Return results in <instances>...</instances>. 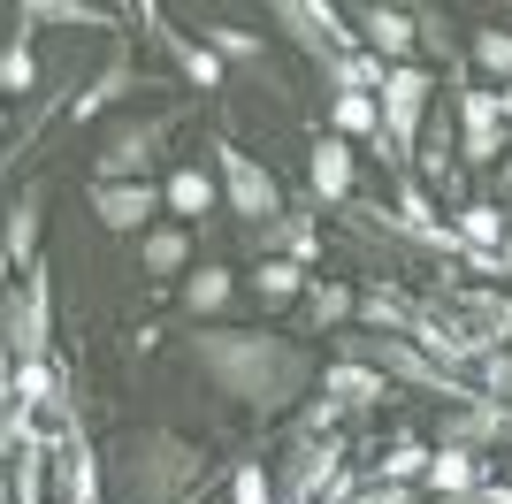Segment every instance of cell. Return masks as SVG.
Segmentation results:
<instances>
[{
	"label": "cell",
	"mask_w": 512,
	"mask_h": 504,
	"mask_svg": "<svg viewBox=\"0 0 512 504\" xmlns=\"http://www.w3.org/2000/svg\"><path fill=\"white\" fill-rule=\"evenodd\" d=\"M199 367L207 382H222L237 405H253V413H283V405L299 398L306 382L321 375L314 359L299 344H283V336H253V329H199Z\"/></svg>",
	"instance_id": "1"
},
{
	"label": "cell",
	"mask_w": 512,
	"mask_h": 504,
	"mask_svg": "<svg viewBox=\"0 0 512 504\" xmlns=\"http://www.w3.org/2000/svg\"><path fill=\"white\" fill-rule=\"evenodd\" d=\"M176 123H184V107H153V115H123V123L100 138L92 153V184H146V168L169 153Z\"/></svg>",
	"instance_id": "2"
},
{
	"label": "cell",
	"mask_w": 512,
	"mask_h": 504,
	"mask_svg": "<svg viewBox=\"0 0 512 504\" xmlns=\"http://www.w3.org/2000/svg\"><path fill=\"white\" fill-rule=\"evenodd\" d=\"M214 161H222V199H230V214L245 222V230H268L283 214V184H276V168L268 161H253L245 146H230V138H214Z\"/></svg>",
	"instance_id": "3"
},
{
	"label": "cell",
	"mask_w": 512,
	"mask_h": 504,
	"mask_svg": "<svg viewBox=\"0 0 512 504\" xmlns=\"http://www.w3.org/2000/svg\"><path fill=\"white\" fill-rule=\"evenodd\" d=\"M199 466H207V451H192L184 436H138V443H130V482H138L146 504H161V497L184 504Z\"/></svg>",
	"instance_id": "4"
},
{
	"label": "cell",
	"mask_w": 512,
	"mask_h": 504,
	"mask_svg": "<svg viewBox=\"0 0 512 504\" xmlns=\"http://www.w3.org/2000/svg\"><path fill=\"white\" fill-rule=\"evenodd\" d=\"M428 92H436V77H428L421 62H406V69H390L383 77V92H375V107H383V138H390V153H398V168L421 153V123H428Z\"/></svg>",
	"instance_id": "5"
},
{
	"label": "cell",
	"mask_w": 512,
	"mask_h": 504,
	"mask_svg": "<svg viewBox=\"0 0 512 504\" xmlns=\"http://www.w3.org/2000/svg\"><path fill=\"white\" fill-rule=\"evenodd\" d=\"M459 130H467V161H497L505 153V115H497V84H451Z\"/></svg>",
	"instance_id": "6"
},
{
	"label": "cell",
	"mask_w": 512,
	"mask_h": 504,
	"mask_svg": "<svg viewBox=\"0 0 512 504\" xmlns=\"http://www.w3.org/2000/svg\"><path fill=\"white\" fill-rule=\"evenodd\" d=\"M169 207V199H161V184H92V222H100V230H153V214Z\"/></svg>",
	"instance_id": "7"
},
{
	"label": "cell",
	"mask_w": 512,
	"mask_h": 504,
	"mask_svg": "<svg viewBox=\"0 0 512 504\" xmlns=\"http://www.w3.org/2000/svg\"><path fill=\"white\" fill-rule=\"evenodd\" d=\"M352 31H367V54L383 69H406L413 54H421V39H413V8H352Z\"/></svg>",
	"instance_id": "8"
},
{
	"label": "cell",
	"mask_w": 512,
	"mask_h": 504,
	"mask_svg": "<svg viewBox=\"0 0 512 504\" xmlns=\"http://www.w3.org/2000/svg\"><path fill=\"white\" fill-rule=\"evenodd\" d=\"M123 92H146V77H138V62H130V39H115V62H107L85 92H69V123L107 115V100H123Z\"/></svg>",
	"instance_id": "9"
},
{
	"label": "cell",
	"mask_w": 512,
	"mask_h": 504,
	"mask_svg": "<svg viewBox=\"0 0 512 504\" xmlns=\"http://www.w3.org/2000/svg\"><path fill=\"white\" fill-rule=\"evenodd\" d=\"M146 31L161 39V54L184 69V84H199V92H214V84H222V54H214V46H199V39H184V31H176L161 8H146Z\"/></svg>",
	"instance_id": "10"
},
{
	"label": "cell",
	"mask_w": 512,
	"mask_h": 504,
	"mask_svg": "<svg viewBox=\"0 0 512 504\" xmlns=\"http://www.w3.org/2000/svg\"><path fill=\"white\" fill-rule=\"evenodd\" d=\"M39 222H46V184H23L0 214V245H8L16 268H39Z\"/></svg>",
	"instance_id": "11"
},
{
	"label": "cell",
	"mask_w": 512,
	"mask_h": 504,
	"mask_svg": "<svg viewBox=\"0 0 512 504\" xmlns=\"http://www.w3.org/2000/svg\"><path fill=\"white\" fill-rule=\"evenodd\" d=\"M444 443H512V405H497V398H482V390H474L467 405H451L444 413Z\"/></svg>",
	"instance_id": "12"
},
{
	"label": "cell",
	"mask_w": 512,
	"mask_h": 504,
	"mask_svg": "<svg viewBox=\"0 0 512 504\" xmlns=\"http://www.w3.org/2000/svg\"><path fill=\"white\" fill-rule=\"evenodd\" d=\"M8 352L46 359V268H23V298H16V314H8Z\"/></svg>",
	"instance_id": "13"
},
{
	"label": "cell",
	"mask_w": 512,
	"mask_h": 504,
	"mask_svg": "<svg viewBox=\"0 0 512 504\" xmlns=\"http://www.w3.org/2000/svg\"><path fill=\"white\" fill-rule=\"evenodd\" d=\"M428 489H436V497H482V489H490V466L474 459L467 443H444V451H428Z\"/></svg>",
	"instance_id": "14"
},
{
	"label": "cell",
	"mask_w": 512,
	"mask_h": 504,
	"mask_svg": "<svg viewBox=\"0 0 512 504\" xmlns=\"http://www.w3.org/2000/svg\"><path fill=\"white\" fill-rule=\"evenodd\" d=\"M352 176H360V161H352V146L321 130V138H314V168H306V184H314V199H329V207H344V199H352Z\"/></svg>",
	"instance_id": "15"
},
{
	"label": "cell",
	"mask_w": 512,
	"mask_h": 504,
	"mask_svg": "<svg viewBox=\"0 0 512 504\" xmlns=\"http://www.w3.org/2000/svg\"><path fill=\"white\" fill-rule=\"evenodd\" d=\"M321 398L337 405V413H367V405L383 398V375L360 367V359H329V367H321Z\"/></svg>",
	"instance_id": "16"
},
{
	"label": "cell",
	"mask_w": 512,
	"mask_h": 504,
	"mask_svg": "<svg viewBox=\"0 0 512 504\" xmlns=\"http://www.w3.org/2000/svg\"><path fill=\"white\" fill-rule=\"evenodd\" d=\"M253 245H260V260H299V268H306V260L321 252V230L306 222L299 207H283L268 230H253Z\"/></svg>",
	"instance_id": "17"
},
{
	"label": "cell",
	"mask_w": 512,
	"mask_h": 504,
	"mask_svg": "<svg viewBox=\"0 0 512 504\" xmlns=\"http://www.w3.org/2000/svg\"><path fill=\"white\" fill-rule=\"evenodd\" d=\"M138 260H146L153 283L184 275V268H192V230H184V222H153V230L138 237Z\"/></svg>",
	"instance_id": "18"
},
{
	"label": "cell",
	"mask_w": 512,
	"mask_h": 504,
	"mask_svg": "<svg viewBox=\"0 0 512 504\" xmlns=\"http://www.w3.org/2000/svg\"><path fill=\"white\" fill-rule=\"evenodd\" d=\"M161 199H169V214H184V222H207V214L222 207V184H214L207 168H176L169 184H161Z\"/></svg>",
	"instance_id": "19"
},
{
	"label": "cell",
	"mask_w": 512,
	"mask_h": 504,
	"mask_svg": "<svg viewBox=\"0 0 512 504\" xmlns=\"http://www.w3.org/2000/svg\"><path fill=\"white\" fill-rule=\"evenodd\" d=\"M329 138H383V107L375 92H329Z\"/></svg>",
	"instance_id": "20"
},
{
	"label": "cell",
	"mask_w": 512,
	"mask_h": 504,
	"mask_svg": "<svg viewBox=\"0 0 512 504\" xmlns=\"http://www.w3.org/2000/svg\"><path fill=\"white\" fill-rule=\"evenodd\" d=\"M62 489H69V504H107L100 497V459H92L85 428H69V436H62Z\"/></svg>",
	"instance_id": "21"
},
{
	"label": "cell",
	"mask_w": 512,
	"mask_h": 504,
	"mask_svg": "<svg viewBox=\"0 0 512 504\" xmlns=\"http://www.w3.org/2000/svg\"><path fill=\"white\" fill-rule=\"evenodd\" d=\"M230 291H237V275L207 260V268H192V275H184V291H176V298H184V314H192V321H214L222 306H230Z\"/></svg>",
	"instance_id": "22"
},
{
	"label": "cell",
	"mask_w": 512,
	"mask_h": 504,
	"mask_svg": "<svg viewBox=\"0 0 512 504\" xmlns=\"http://www.w3.org/2000/svg\"><path fill=\"white\" fill-rule=\"evenodd\" d=\"M8 398L23 413H62V375L46 367V359H16V382H8Z\"/></svg>",
	"instance_id": "23"
},
{
	"label": "cell",
	"mask_w": 512,
	"mask_h": 504,
	"mask_svg": "<svg viewBox=\"0 0 512 504\" xmlns=\"http://www.w3.org/2000/svg\"><path fill=\"white\" fill-rule=\"evenodd\" d=\"M306 283H314V275H306L299 260H260V268H253V291L268 298V306H299Z\"/></svg>",
	"instance_id": "24"
},
{
	"label": "cell",
	"mask_w": 512,
	"mask_h": 504,
	"mask_svg": "<svg viewBox=\"0 0 512 504\" xmlns=\"http://www.w3.org/2000/svg\"><path fill=\"white\" fill-rule=\"evenodd\" d=\"M505 230H512V214L490 207V199H467V207H459V237H467L474 252H497V245H505Z\"/></svg>",
	"instance_id": "25"
},
{
	"label": "cell",
	"mask_w": 512,
	"mask_h": 504,
	"mask_svg": "<svg viewBox=\"0 0 512 504\" xmlns=\"http://www.w3.org/2000/svg\"><path fill=\"white\" fill-rule=\"evenodd\" d=\"M467 62L482 69V77H497V92H505V84H512V31H497V23H482V31H474V39H467Z\"/></svg>",
	"instance_id": "26"
},
{
	"label": "cell",
	"mask_w": 512,
	"mask_h": 504,
	"mask_svg": "<svg viewBox=\"0 0 512 504\" xmlns=\"http://www.w3.org/2000/svg\"><path fill=\"white\" fill-rule=\"evenodd\" d=\"M360 321H367L375 336H383V329H413L421 314H413V306H406L398 291H360Z\"/></svg>",
	"instance_id": "27"
},
{
	"label": "cell",
	"mask_w": 512,
	"mask_h": 504,
	"mask_svg": "<svg viewBox=\"0 0 512 504\" xmlns=\"http://www.w3.org/2000/svg\"><path fill=\"white\" fill-rule=\"evenodd\" d=\"M31 84H39V54H31V39H8V54H0V100H8V92H31Z\"/></svg>",
	"instance_id": "28"
},
{
	"label": "cell",
	"mask_w": 512,
	"mask_h": 504,
	"mask_svg": "<svg viewBox=\"0 0 512 504\" xmlns=\"http://www.w3.org/2000/svg\"><path fill=\"white\" fill-rule=\"evenodd\" d=\"M413 39H421V54H436V62H459V39H451L444 8H413Z\"/></svg>",
	"instance_id": "29"
},
{
	"label": "cell",
	"mask_w": 512,
	"mask_h": 504,
	"mask_svg": "<svg viewBox=\"0 0 512 504\" xmlns=\"http://www.w3.org/2000/svg\"><path fill=\"white\" fill-rule=\"evenodd\" d=\"M306 314L314 321H352L360 314V291H352V283H306Z\"/></svg>",
	"instance_id": "30"
},
{
	"label": "cell",
	"mask_w": 512,
	"mask_h": 504,
	"mask_svg": "<svg viewBox=\"0 0 512 504\" xmlns=\"http://www.w3.org/2000/svg\"><path fill=\"white\" fill-rule=\"evenodd\" d=\"M31 23H92V31H123L115 8H69V0H54V8H23V31H31Z\"/></svg>",
	"instance_id": "31"
},
{
	"label": "cell",
	"mask_w": 512,
	"mask_h": 504,
	"mask_svg": "<svg viewBox=\"0 0 512 504\" xmlns=\"http://www.w3.org/2000/svg\"><path fill=\"white\" fill-rule=\"evenodd\" d=\"M207 46L222 54V62H268V39L237 31V23H207Z\"/></svg>",
	"instance_id": "32"
},
{
	"label": "cell",
	"mask_w": 512,
	"mask_h": 504,
	"mask_svg": "<svg viewBox=\"0 0 512 504\" xmlns=\"http://www.w3.org/2000/svg\"><path fill=\"white\" fill-rule=\"evenodd\" d=\"M230 497H237V504H268V466L245 459V466L230 474Z\"/></svg>",
	"instance_id": "33"
},
{
	"label": "cell",
	"mask_w": 512,
	"mask_h": 504,
	"mask_svg": "<svg viewBox=\"0 0 512 504\" xmlns=\"http://www.w3.org/2000/svg\"><path fill=\"white\" fill-rule=\"evenodd\" d=\"M482 504H512V482H490V489H482Z\"/></svg>",
	"instance_id": "34"
},
{
	"label": "cell",
	"mask_w": 512,
	"mask_h": 504,
	"mask_svg": "<svg viewBox=\"0 0 512 504\" xmlns=\"http://www.w3.org/2000/svg\"><path fill=\"white\" fill-rule=\"evenodd\" d=\"M360 504H406V489H375V497H360Z\"/></svg>",
	"instance_id": "35"
},
{
	"label": "cell",
	"mask_w": 512,
	"mask_h": 504,
	"mask_svg": "<svg viewBox=\"0 0 512 504\" xmlns=\"http://www.w3.org/2000/svg\"><path fill=\"white\" fill-rule=\"evenodd\" d=\"M497 115H505V130H512V84H505V92H497Z\"/></svg>",
	"instance_id": "36"
},
{
	"label": "cell",
	"mask_w": 512,
	"mask_h": 504,
	"mask_svg": "<svg viewBox=\"0 0 512 504\" xmlns=\"http://www.w3.org/2000/svg\"><path fill=\"white\" fill-rule=\"evenodd\" d=\"M8 268H16V260H8V245H0V291H8Z\"/></svg>",
	"instance_id": "37"
},
{
	"label": "cell",
	"mask_w": 512,
	"mask_h": 504,
	"mask_svg": "<svg viewBox=\"0 0 512 504\" xmlns=\"http://www.w3.org/2000/svg\"><path fill=\"white\" fill-rule=\"evenodd\" d=\"M0 504H16V482H8V474H0Z\"/></svg>",
	"instance_id": "38"
},
{
	"label": "cell",
	"mask_w": 512,
	"mask_h": 504,
	"mask_svg": "<svg viewBox=\"0 0 512 504\" xmlns=\"http://www.w3.org/2000/svg\"><path fill=\"white\" fill-rule=\"evenodd\" d=\"M497 176H505V191H512V161H497Z\"/></svg>",
	"instance_id": "39"
},
{
	"label": "cell",
	"mask_w": 512,
	"mask_h": 504,
	"mask_svg": "<svg viewBox=\"0 0 512 504\" xmlns=\"http://www.w3.org/2000/svg\"><path fill=\"white\" fill-rule=\"evenodd\" d=\"M436 504H482V497H436Z\"/></svg>",
	"instance_id": "40"
},
{
	"label": "cell",
	"mask_w": 512,
	"mask_h": 504,
	"mask_svg": "<svg viewBox=\"0 0 512 504\" xmlns=\"http://www.w3.org/2000/svg\"><path fill=\"white\" fill-rule=\"evenodd\" d=\"M184 504H192V497H184Z\"/></svg>",
	"instance_id": "41"
},
{
	"label": "cell",
	"mask_w": 512,
	"mask_h": 504,
	"mask_svg": "<svg viewBox=\"0 0 512 504\" xmlns=\"http://www.w3.org/2000/svg\"><path fill=\"white\" fill-rule=\"evenodd\" d=\"M0 107H8V100H0Z\"/></svg>",
	"instance_id": "42"
}]
</instances>
